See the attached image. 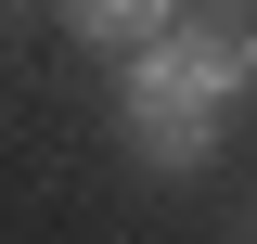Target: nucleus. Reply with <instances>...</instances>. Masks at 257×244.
Masks as SVG:
<instances>
[{
	"mask_svg": "<svg viewBox=\"0 0 257 244\" xmlns=\"http://www.w3.org/2000/svg\"><path fill=\"white\" fill-rule=\"evenodd\" d=\"M180 13H193V0H64V26L90 39V52H116V64H128V52H155Z\"/></svg>",
	"mask_w": 257,
	"mask_h": 244,
	"instance_id": "7ed1b4c3",
	"label": "nucleus"
},
{
	"mask_svg": "<svg viewBox=\"0 0 257 244\" xmlns=\"http://www.w3.org/2000/svg\"><path fill=\"white\" fill-rule=\"evenodd\" d=\"M231 90H244V64H231V39L206 26V0H193L155 52H128V64H116V116H128V103H193V116H231Z\"/></svg>",
	"mask_w": 257,
	"mask_h": 244,
	"instance_id": "f257e3e1",
	"label": "nucleus"
},
{
	"mask_svg": "<svg viewBox=\"0 0 257 244\" xmlns=\"http://www.w3.org/2000/svg\"><path fill=\"white\" fill-rule=\"evenodd\" d=\"M116 129H128V154H142L155 180H193V167L219 154V116H193V103H128Z\"/></svg>",
	"mask_w": 257,
	"mask_h": 244,
	"instance_id": "f03ea898",
	"label": "nucleus"
},
{
	"mask_svg": "<svg viewBox=\"0 0 257 244\" xmlns=\"http://www.w3.org/2000/svg\"><path fill=\"white\" fill-rule=\"evenodd\" d=\"M206 26L231 39V64H244V90H257V0H206Z\"/></svg>",
	"mask_w": 257,
	"mask_h": 244,
	"instance_id": "20e7f679",
	"label": "nucleus"
}]
</instances>
